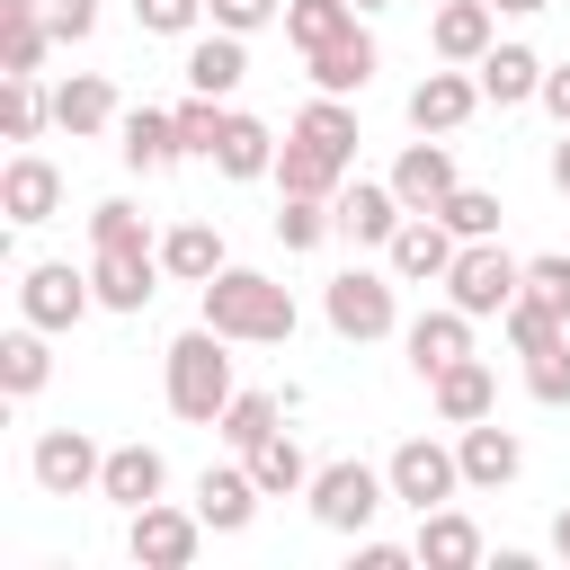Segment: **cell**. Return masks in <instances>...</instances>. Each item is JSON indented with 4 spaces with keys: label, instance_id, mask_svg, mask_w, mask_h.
Wrapping results in <instances>:
<instances>
[{
    "label": "cell",
    "instance_id": "obj_1",
    "mask_svg": "<svg viewBox=\"0 0 570 570\" xmlns=\"http://www.w3.org/2000/svg\"><path fill=\"white\" fill-rule=\"evenodd\" d=\"M196 312L232 338V347H285L294 338V294L276 285V276H258V267H223V276H205L196 285Z\"/></svg>",
    "mask_w": 570,
    "mask_h": 570
},
{
    "label": "cell",
    "instance_id": "obj_3",
    "mask_svg": "<svg viewBox=\"0 0 570 570\" xmlns=\"http://www.w3.org/2000/svg\"><path fill=\"white\" fill-rule=\"evenodd\" d=\"M401 276H374V267H338L330 285H321V312H330V330L347 338V347H374V338H392L401 330V294H392Z\"/></svg>",
    "mask_w": 570,
    "mask_h": 570
},
{
    "label": "cell",
    "instance_id": "obj_11",
    "mask_svg": "<svg viewBox=\"0 0 570 570\" xmlns=\"http://www.w3.org/2000/svg\"><path fill=\"white\" fill-rule=\"evenodd\" d=\"M454 223L445 214H410L401 232H392V249H383V267L401 276V285H445V267H454Z\"/></svg>",
    "mask_w": 570,
    "mask_h": 570
},
{
    "label": "cell",
    "instance_id": "obj_13",
    "mask_svg": "<svg viewBox=\"0 0 570 570\" xmlns=\"http://www.w3.org/2000/svg\"><path fill=\"white\" fill-rule=\"evenodd\" d=\"M116 151H125V169H142V178L178 169V160H187L178 107H125V116H116Z\"/></svg>",
    "mask_w": 570,
    "mask_h": 570
},
{
    "label": "cell",
    "instance_id": "obj_7",
    "mask_svg": "<svg viewBox=\"0 0 570 570\" xmlns=\"http://www.w3.org/2000/svg\"><path fill=\"white\" fill-rule=\"evenodd\" d=\"M383 481H392V499L401 508H445L454 490H463V454L454 445H436V436H401L392 454H383Z\"/></svg>",
    "mask_w": 570,
    "mask_h": 570
},
{
    "label": "cell",
    "instance_id": "obj_50",
    "mask_svg": "<svg viewBox=\"0 0 570 570\" xmlns=\"http://www.w3.org/2000/svg\"><path fill=\"white\" fill-rule=\"evenodd\" d=\"M543 169H552V187L570 196V125H561V142H552V160H543Z\"/></svg>",
    "mask_w": 570,
    "mask_h": 570
},
{
    "label": "cell",
    "instance_id": "obj_43",
    "mask_svg": "<svg viewBox=\"0 0 570 570\" xmlns=\"http://www.w3.org/2000/svg\"><path fill=\"white\" fill-rule=\"evenodd\" d=\"M525 392H534L543 410H570V338H552V347L525 356Z\"/></svg>",
    "mask_w": 570,
    "mask_h": 570
},
{
    "label": "cell",
    "instance_id": "obj_27",
    "mask_svg": "<svg viewBox=\"0 0 570 570\" xmlns=\"http://www.w3.org/2000/svg\"><path fill=\"white\" fill-rule=\"evenodd\" d=\"M303 62H312V89H330V98H356V89L383 71V53H374L365 27H347L338 45H321V53H303Z\"/></svg>",
    "mask_w": 570,
    "mask_h": 570
},
{
    "label": "cell",
    "instance_id": "obj_14",
    "mask_svg": "<svg viewBox=\"0 0 570 570\" xmlns=\"http://www.w3.org/2000/svg\"><path fill=\"white\" fill-rule=\"evenodd\" d=\"M454 187H463V169H454V151H445L436 134L401 142V160H392V196H401L410 214H436V205H445Z\"/></svg>",
    "mask_w": 570,
    "mask_h": 570
},
{
    "label": "cell",
    "instance_id": "obj_37",
    "mask_svg": "<svg viewBox=\"0 0 570 570\" xmlns=\"http://www.w3.org/2000/svg\"><path fill=\"white\" fill-rule=\"evenodd\" d=\"M89 249H160V240H151V223L125 196H98L89 205Z\"/></svg>",
    "mask_w": 570,
    "mask_h": 570
},
{
    "label": "cell",
    "instance_id": "obj_20",
    "mask_svg": "<svg viewBox=\"0 0 570 570\" xmlns=\"http://www.w3.org/2000/svg\"><path fill=\"white\" fill-rule=\"evenodd\" d=\"M428 45H436V62H463V71H472V62L499 45V9H490V0H436Z\"/></svg>",
    "mask_w": 570,
    "mask_h": 570
},
{
    "label": "cell",
    "instance_id": "obj_34",
    "mask_svg": "<svg viewBox=\"0 0 570 570\" xmlns=\"http://www.w3.org/2000/svg\"><path fill=\"white\" fill-rule=\"evenodd\" d=\"M356 18H365L356 0H285V45H294V53H321V45H338Z\"/></svg>",
    "mask_w": 570,
    "mask_h": 570
},
{
    "label": "cell",
    "instance_id": "obj_48",
    "mask_svg": "<svg viewBox=\"0 0 570 570\" xmlns=\"http://www.w3.org/2000/svg\"><path fill=\"white\" fill-rule=\"evenodd\" d=\"M419 552L410 543H383V534H356V570H410Z\"/></svg>",
    "mask_w": 570,
    "mask_h": 570
},
{
    "label": "cell",
    "instance_id": "obj_51",
    "mask_svg": "<svg viewBox=\"0 0 570 570\" xmlns=\"http://www.w3.org/2000/svg\"><path fill=\"white\" fill-rule=\"evenodd\" d=\"M499 18H534V9H552V0H490Z\"/></svg>",
    "mask_w": 570,
    "mask_h": 570
},
{
    "label": "cell",
    "instance_id": "obj_16",
    "mask_svg": "<svg viewBox=\"0 0 570 570\" xmlns=\"http://www.w3.org/2000/svg\"><path fill=\"white\" fill-rule=\"evenodd\" d=\"M0 214H9L18 232L53 223V214H62V169H53L45 151H18V160L0 169Z\"/></svg>",
    "mask_w": 570,
    "mask_h": 570
},
{
    "label": "cell",
    "instance_id": "obj_52",
    "mask_svg": "<svg viewBox=\"0 0 570 570\" xmlns=\"http://www.w3.org/2000/svg\"><path fill=\"white\" fill-rule=\"evenodd\" d=\"M552 552H561V561H570V508H561V517H552Z\"/></svg>",
    "mask_w": 570,
    "mask_h": 570
},
{
    "label": "cell",
    "instance_id": "obj_28",
    "mask_svg": "<svg viewBox=\"0 0 570 570\" xmlns=\"http://www.w3.org/2000/svg\"><path fill=\"white\" fill-rule=\"evenodd\" d=\"M347 169H356V160H338V151H321V142L285 134V151H276V196H338V187H347Z\"/></svg>",
    "mask_w": 570,
    "mask_h": 570
},
{
    "label": "cell",
    "instance_id": "obj_12",
    "mask_svg": "<svg viewBox=\"0 0 570 570\" xmlns=\"http://www.w3.org/2000/svg\"><path fill=\"white\" fill-rule=\"evenodd\" d=\"M410 134H454V125H472L481 116V80L463 71V62H445V71H428L419 89H410Z\"/></svg>",
    "mask_w": 570,
    "mask_h": 570
},
{
    "label": "cell",
    "instance_id": "obj_45",
    "mask_svg": "<svg viewBox=\"0 0 570 570\" xmlns=\"http://www.w3.org/2000/svg\"><path fill=\"white\" fill-rule=\"evenodd\" d=\"M134 27L142 36H196L205 27V0H134Z\"/></svg>",
    "mask_w": 570,
    "mask_h": 570
},
{
    "label": "cell",
    "instance_id": "obj_10",
    "mask_svg": "<svg viewBox=\"0 0 570 570\" xmlns=\"http://www.w3.org/2000/svg\"><path fill=\"white\" fill-rule=\"evenodd\" d=\"M330 214H338V240H356V249H392V232L410 223V205L392 196V178H347L330 196Z\"/></svg>",
    "mask_w": 570,
    "mask_h": 570
},
{
    "label": "cell",
    "instance_id": "obj_19",
    "mask_svg": "<svg viewBox=\"0 0 570 570\" xmlns=\"http://www.w3.org/2000/svg\"><path fill=\"white\" fill-rule=\"evenodd\" d=\"M160 490H169V454H160V445H142V436H134V445H107L98 499H116V508L134 517V508H151Z\"/></svg>",
    "mask_w": 570,
    "mask_h": 570
},
{
    "label": "cell",
    "instance_id": "obj_5",
    "mask_svg": "<svg viewBox=\"0 0 570 570\" xmlns=\"http://www.w3.org/2000/svg\"><path fill=\"white\" fill-rule=\"evenodd\" d=\"M517 294H525V258H508L499 240H463V249H454V267H445V303H463L472 321H499Z\"/></svg>",
    "mask_w": 570,
    "mask_h": 570
},
{
    "label": "cell",
    "instance_id": "obj_49",
    "mask_svg": "<svg viewBox=\"0 0 570 570\" xmlns=\"http://www.w3.org/2000/svg\"><path fill=\"white\" fill-rule=\"evenodd\" d=\"M543 116H552V125H570V62H552V71H543Z\"/></svg>",
    "mask_w": 570,
    "mask_h": 570
},
{
    "label": "cell",
    "instance_id": "obj_30",
    "mask_svg": "<svg viewBox=\"0 0 570 570\" xmlns=\"http://www.w3.org/2000/svg\"><path fill=\"white\" fill-rule=\"evenodd\" d=\"M410 552H419L428 570H472V561H481V525L445 499V508H428V517H419V543H410Z\"/></svg>",
    "mask_w": 570,
    "mask_h": 570
},
{
    "label": "cell",
    "instance_id": "obj_32",
    "mask_svg": "<svg viewBox=\"0 0 570 570\" xmlns=\"http://www.w3.org/2000/svg\"><path fill=\"white\" fill-rule=\"evenodd\" d=\"M240 463H249V481H258L267 499H303V490H312V472H321V463H312V454H303L285 428H276V436H258Z\"/></svg>",
    "mask_w": 570,
    "mask_h": 570
},
{
    "label": "cell",
    "instance_id": "obj_25",
    "mask_svg": "<svg viewBox=\"0 0 570 570\" xmlns=\"http://www.w3.org/2000/svg\"><path fill=\"white\" fill-rule=\"evenodd\" d=\"M249 80V36H232V27H214V36H187V89H205V98H232Z\"/></svg>",
    "mask_w": 570,
    "mask_h": 570
},
{
    "label": "cell",
    "instance_id": "obj_8",
    "mask_svg": "<svg viewBox=\"0 0 570 570\" xmlns=\"http://www.w3.org/2000/svg\"><path fill=\"white\" fill-rule=\"evenodd\" d=\"M205 517L196 508H169V499H151V508H134V525H125V552H134V570H187L196 552H205Z\"/></svg>",
    "mask_w": 570,
    "mask_h": 570
},
{
    "label": "cell",
    "instance_id": "obj_31",
    "mask_svg": "<svg viewBox=\"0 0 570 570\" xmlns=\"http://www.w3.org/2000/svg\"><path fill=\"white\" fill-rule=\"evenodd\" d=\"M276 151H285V142H276L249 107H232V125H223V142H214V169H223V178H276Z\"/></svg>",
    "mask_w": 570,
    "mask_h": 570
},
{
    "label": "cell",
    "instance_id": "obj_23",
    "mask_svg": "<svg viewBox=\"0 0 570 570\" xmlns=\"http://www.w3.org/2000/svg\"><path fill=\"white\" fill-rule=\"evenodd\" d=\"M258 499H267V490L249 481V463H205V472H196V517H205L214 534H240V525L258 517Z\"/></svg>",
    "mask_w": 570,
    "mask_h": 570
},
{
    "label": "cell",
    "instance_id": "obj_18",
    "mask_svg": "<svg viewBox=\"0 0 570 570\" xmlns=\"http://www.w3.org/2000/svg\"><path fill=\"white\" fill-rule=\"evenodd\" d=\"M401 347H410V374L428 383V374H445L454 356H472V312H463V303H436V312H419V321L401 330Z\"/></svg>",
    "mask_w": 570,
    "mask_h": 570
},
{
    "label": "cell",
    "instance_id": "obj_35",
    "mask_svg": "<svg viewBox=\"0 0 570 570\" xmlns=\"http://www.w3.org/2000/svg\"><path fill=\"white\" fill-rule=\"evenodd\" d=\"M294 134H303V142H321V151H338V160H356V107H347V98H330V89H312V107L294 116Z\"/></svg>",
    "mask_w": 570,
    "mask_h": 570
},
{
    "label": "cell",
    "instance_id": "obj_40",
    "mask_svg": "<svg viewBox=\"0 0 570 570\" xmlns=\"http://www.w3.org/2000/svg\"><path fill=\"white\" fill-rule=\"evenodd\" d=\"M53 125V89L36 71H9V142H36Z\"/></svg>",
    "mask_w": 570,
    "mask_h": 570
},
{
    "label": "cell",
    "instance_id": "obj_22",
    "mask_svg": "<svg viewBox=\"0 0 570 570\" xmlns=\"http://www.w3.org/2000/svg\"><path fill=\"white\" fill-rule=\"evenodd\" d=\"M428 401H436V419H445V428H472V419H490V410H499V374H490L481 356H454L445 374H428Z\"/></svg>",
    "mask_w": 570,
    "mask_h": 570
},
{
    "label": "cell",
    "instance_id": "obj_17",
    "mask_svg": "<svg viewBox=\"0 0 570 570\" xmlns=\"http://www.w3.org/2000/svg\"><path fill=\"white\" fill-rule=\"evenodd\" d=\"M454 454H463V490H508V481L525 472V445H517V428H499V410L472 419V428L454 436Z\"/></svg>",
    "mask_w": 570,
    "mask_h": 570
},
{
    "label": "cell",
    "instance_id": "obj_15",
    "mask_svg": "<svg viewBox=\"0 0 570 570\" xmlns=\"http://www.w3.org/2000/svg\"><path fill=\"white\" fill-rule=\"evenodd\" d=\"M160 249H89V285H98V312H142L160 294Z\"/></svg>",
    "mask_w": 570,
    "mask_h": 570
},
{
    "label": "cell",
    "instance_id": "obj_4",
    "mask_svg": "<svg viewBox=\"0 0 570 570\" xmlns=\"http://www.w3.org/2000/svg\"><path fill=\"white\" fill-rule=\"evenodd\" d=\"M303 499H312V517H321L330 534H365V525L392 508V481H383L374 463L338 454V463H321V472H312V490H303Z\"/></svg>",
    "mask_w": 570,
    "mask_h": 570
},
{
    "label": "cell",
    "instance_id": "obj_24",
    "mask_svg": "<svg viewBox=\"0 0 570 570\" xmlns=\"http://www.w3.org/2000/svg\"><path fill=\"white\" fill-rule=\"evenodd\" d=\"M543 71H552V62H543L534 45H490V53L472 62V80H481L490 107H525V98H543Z\"/></svg>",
    "mask_w": 570,
    "mask_h": 570
},
{
    "label": "cell",
    "instance_id": "obj_29",
    "mask_svg": "<svg viewBox=\"0 0 570 570\" xmlns=\"http://www.w3.org/2000/svg\"><path fill=\"white\" fill-rule=\"evenodd\" d=\"M45 383H53V330L18 321V330L0 338V392H9V401H36Z\"/></svg>",
    "mask_w": 570,
    "mask_h": 570
},
{
    "label": "cell",
    "instance_id": "obj_47",
    "mask_svg": "<svg viewBox=\"0 0 570 570\" xmlns=\"http://www.w3.org/2000/svg\"><path fill=\"white\" fill-rule=\"evenodd\" d=\"M205 18H214V27H232V36H258V27H276V18H285V0H205Z\"/></svg>",
    "mask_w": 570,
    "mask_h": 570
},
{
    "label": "cell",
    "instance_id": "obj_38",
    "mask_svg": "<svg viewBox=\"0 0 570 570\" xmlns=\"http://www.w3.org/2000/svg\"><path fill=\"white\" fill-rule=\"evenodd\" d=\"M499 330H508V347H517V356H534V347H552V338H570V321H561L552 303H534V294H517V303L499 312Z\"/></svg>",
    "mask_w": 570,
    "mask_h": 570
},
{
    "label": "cell",
    "instance_id": "obj_21",
    "mask_svg": "<svg viewBox=\"0 0 570 570\" xmlns=\"http://www.w3.org/2000/svg\"><path fill=\"white\" fill-rule=\"evenodd\" d=\"M116 80L107 71H71V80H53V125L71 134V142H89V134H116Z\"/></svg>",
    "mask_w": 570,
    "mask_h": 570
},
{
    "label": "cell",
    "instance_id": "obj_44",
    "mask_svg": "<svg viewBox=\"0 0 570 570\" xmlns=\"http://www.w3.org/2000/svg\"><path fill=\"white\" fill-rule=\"evenodd\" d=\"M525 294L570 321V249H534V258H525Z\"/></svg>",
    "mask_w": 570,
    "mask_h": 570
},
{
    "label": "cell",
    "instance_id": "obj_39",
    "mask_svg": "<svg viewBox=\"0 0 570 570\" xmlns=\"http://www.w3.org/2000/svg\"><path fill=\"white\" fill-rule=\"evenodd\" d=\"M45 45H53L45 9H18V18H0V71H36V62H45Z\"/></svg>",
    "mask_w": 570,
    "mask_h": 570
},
{
    "label": "cell",
    "instance_id": "obj_33",
    "mask_svg": "<svg viewBox=\"0 0 570 570\" xmlns=\"http://www.w3.org/2000/svg\"><path fill=\"white\" fill-rule=\"evenodd\" d=\"M285 410H294V392H232V401H223V419H214V436H223L232 454H249L258 436H276V428H285Z\"/></svg>",
    "mask_w": 570,
    "mask_h": 570
},
{
    "label": "cell",
    "instance_id": "obj_6",
    "mask_svg": "<svg viewBox=\"0 0 570 570\" xmlns=\"http://www.w3.org/2000/svg\"><path fill=\"white\" fill-rule=\"evenodd\" d=\"M89 312H98L89 267H71V258H36V267L18 276V321H36V330H80Z\"/></svg>",
    "mask_w": 570,
    "mask_h": 570
},
{
    "label": "cell",
    "instance_id": "obj_36",
    "mask_svg": "<svg viewBox=\"0 0 570 570\" xmlns=\"http://www.w3.org/2000/svg\"><path fill=\"white\" fill-rule=\"evenodd\" d=\"M276 240L303 258V249H321V240H338V214H330V196H276Z\"/></svg>",
    "mask_w": 570,
    "mask_h": 570
},
{
    "label": "cell",
    "instance_id": "obj_41",
    "mask_svg": "<svg viewBox=\"0 0 570 570\" xmlns=\"http://www.w3.org/2000/svg\"><path fill=\"white\" fill-rule=\"evenodd\" d=\"M436 214L454 223V240H499V214H508V205H499L490 187H454V196H445Z\"/></svg>",
    "mask_w": 570,
    "mask_h": 570
},
{
    "label": "cell",
    "instance_id": "obj_2",
    "mask_svg": "<svg viewBox=\"0 0 570 570\" xmlns=\"http://www.w3.org/2000/svg\"><path fill=\"white\" fill-rule=\"evenodd\" d=\"M223 347H232V338H223L214 321H196V330H178V338H169V410H178L187 428H214V419H223V401L240 392Z\"/></svg>",
    "mask_w": 570,
    "mask_h": 570
},
{
    "label": "cell",
    "instance_id": "obj_42",
    "mask_svg": "<svg viewBox=\"0 0 570 570\" xmlns=\"http://www.w3.org/2000/svg\"><path fill=\"white\" fill-rule=\"evenodd\" d=\"M223 125H232V107H223V98H205V89H187V98H178V134H187V151H196V160H214Z\"/></svg>",
    "mask_w": 570,
    "mask_h": 570
},
{
    "label": "cell",
    "instance_id": "obj_9",
    "mask_svg": "<svg viewBox=\"0 0 570 570\" xmlns=\"http://www.w3.org/2000/svg\"><path fill=\"white\" fill-rule=\"evenodd\" d=\"M27 472H36V490H45V499H80V490H98L107 445H98V436H80V428H45V436H36V454H27Z\"/></svg>",
    "mask_w": 570,
    "mask_h": 570
},
{
    "label": "cell",
    "instance_id": "obj_26",
    "mask_svg": "<svg viewBox=\"0 0 570 570\" xmlns=\"http://www.w3.org/2000/svg\"><path fill=\"white\" fill-rule=\"evenodd\" d=\"M160 267H169V285H205V276H223L232 258H223V232H214L205 214H187V223L160 232Z\"/></svg>",
    "mask_w": 570,
    "mask_h": 570
},
{
    "label": "cell",
    "instance_id": "obj_46",
    "mask_svg": "<svg viewBox=\"0 0 570 570\" xmlns=\"http://www.w3.org/2000/svg\"><path fill=\"white\" fill-rule=\"evenodd\" d=\"M36 9H45L53 45H89L98 36V0H36Z\"/></svg>",
    "mask_w": 570,
    "mask_h": 570
},
{
    "label": "cell",
    "instance_id": "obj_53",
    "mask_svg": "<svg viewBox=\"0 0 570 570\" xmlns=\"http://www.w3.org/2000/svg\"><path fill=\"white\" fill-rule=\"evenodd\" d=\"M356 9H392V0H356Z\"/></svg>",
    "mask_w": 570,
    "mask_h": 570
}]
</instances>
